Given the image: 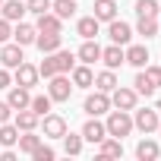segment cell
Here are the masks:
<instances>
[{"mask_svg":"<svg viewBox=\"0 0 161 161\" xmlns=\"http://www.w3.org/2000/svg\"><path fill=\"white\" fill-rule=\"evenodd\" d=\"M158 155H161V145L155 139H139V145H136V158L139 161H155Z\"/></svg>","mask_w":161,"mask_h":161,"instance_id":"25","label":"cell"},{"mask_svg":"<svg viewBox=\"0 0 161 161\" xmlns=\"http://www.w3.org/2000/svg\"><path fill=\"white\" fill-rule=\"evenodd\" d=\"M25 10H29V13H35V16H41V13H47V10H51V0H25Z\"/></svg>","mask_w":161,"mask_h":161,"instance_id":"37","label":"cell"},{"mask_svg":"<svg viewBox=\"0 0 161 161\" xmlns=\"http://www.w3.org/2000/svg\"><path fill=\"white\" fill-rule=\"evenodd\" d=\"M32 158H35V161H54V158H57V152H54L51 145H44V142H38V148L32 152Z\"/></svg>","mask_w":161,"mask_h":161,"instance_id":"35","label":"cell"},{"mask_svg":"<svg viewBox=\"0 0 161 161\" xmlns=\"http://www.w3.org/2000/svg\"><path fill=\"white\" fill-rule=\"evenodd\" d=\"M133 130H139L142 136H152L158 130V108H133Z\"/></svg>","mask_w":161,"mask_h":161,"instance_id":"3","label":"cell"},{"mask_svg":"<svg viewBox=\"0 0 161 161\" xmlns=\"http://www.w3.org/2000/svg\"><path fill=\"white\" fill-rule=\"evenodd\" d=\"M136 35H142L145 41L155 38V35H158V16H139V22H136Z\"/></svg>","mask_w":161,"mask_h":161,"instance_id":"28","label":"cell"},{"mask_svg":"<svg viewBox=\"0 0 161 161\" xmlns=\"http://www.w3.org/2000/svg\"><path fill=\"white\" fill-rule=\"evenodd\" d=\"M0 161H16V152L13 148H3V152H0Z\"/></svg>","mask_w":161,"mask_h":161,"instance_id":"42","label":"cell"},{"mask_svg":"<svg viewBox=\"0 0 161 161\" xmlns=\"http://www.w3.org/2000/svg\"><path fill=\"white\" fill-rule=\"evenodd\" d=\"M54 73H57V66H54V57H51V54H44V60L38 63V76H44V79H51Z\"/></svg>","mask_w":161,"mask_h":161,"instance_id":"36","label":"cell"},{"mask_svg":"<svg viewBox=\"0 0 161 161\" xmlns=\"http://www.w3.org/2000/svg\"><path fill=\"white\" fill-rule=\"evenodd\" d=\"M76 60H79V63H89V66L98 63V60H101V44H98L95 38H82V47L76 51Z\"/></svg>","mask_w":161,"mask_h":161,"instance_id":"12","label":"cell"},{"mask_svg":"<svg viewBox=\"0 0 161 161\" xmlns=\"http://www.w3.org/2000/svg\"><path fill=\"white\" fill-rule=\"evenodd\" d=\"M158 130H161V117H158Z\"/></svg>","mask_w":161,"mask_h":161,"instance_id":"44","label":"cell"},{"mask_svg":"<svg viewBox=\"0 0 161 161\" xmlns=\"http://www.w3.org/2000/svg\"><path fill=\"white\" fill-rule=\"evenodd\" d=\"M136 16H158V0H136Z\"/></svg>","mask_w":161,"mask_h":161,"instance_id":"34","label":"cell"},{"mask_svg":"<svg viewBox=\"0 0 161 161\" xmlns=\"http://www.w3.org/2000/svg\"><path fill=\"white\" fill-rule=\"evenodd\" d=\"M38 79H41V76H38V66H32V63H25V60L13 69V82L22 86V89H35Z\"/></svg>","mask_w":161,"mask_h":161,"instance_id":"6","label":"cell"},{"mask_svg":"<svg viewBox=\"0 0 161 161\" xmlns=\"http://www.w3.org/2000/svg\"><path fill=\"white\" fill-rule=\"evenodd\" d=\"M98 29H101V22L95 16H82L76 22V35L79 38H98Z\"/></svg>","mask_w":161,"mask_h":161,"instance_id":"26","label":"cell"},{"mask_svg":"<svg viewBox=\"0 0 161 161\" xmlns=\"http://www.w3.org/2000/svg\"><path fill=\"white\" fill-rule=\"evenodd\" d=\"M104 126H108V136L123 139V136H130V133H133V114H130V111H108Z\"/></svg>","mask_w":161,"mask_h":161,"instance_id":"1","label":"cell"},{"mask_svg":"<svg viewBox=\"0 0 161 161\" xmlns=\"http://www.w3.org/2000/svg\"><path fill=\"white\" fill-rule=\"evenodd\" d=\"M98 158H123V139L104 136V139L98 142Z\"/></svg>","mask_w":161,"mask_h":161,"instance_id":"19","label":"cell"},{"mask_svg":"<svg viewBox=\"0 0 161 161\" xmlns=\"http://www.w3.org/2000/svg\"><path fill=\"white\" fill-rule=\"evenodd\" d=\"M22 60H25V54H22V44H16V41H3V47H0V66L16 69Z\"/></svg>","mask_w":161,"mask_h":161,"instance_id":"7","label":"cell"},{"mask_svg":"<svg viewBox=\"0 0 161 161\" xmlns=\"http://www.w3.org/2000/svg\"><path fill=\"white\" fill-rule=\"evenodd\" d=\"M13 114H16V111H13L7 101H0V123H10V117H13Z\"/></svg>","mask_w":161,"mask_h":161,"instance_id":"41","label":"cell"},{"mask_svg":"<svg viewBox=\"0 0 161 161\" xmlns=\"http://www.w3.org/2000/svg\"><path fill=\"white\" fill-rule=\"evenodd\" d=\"M101 63L108 66V69H120L123 63H126V54H123V44H108V47H101Z\"/></svg>","mask_w":161,"mask_h":161,"instance_id":"10","label":"cell"},{"mask_svg":"<svg viewBox=\"0 0 161 161\" xmlns=\"http://www.w3.org/2000/svg\"><path fill=\"white\" fill-rule=\"evenodd\" d=\"M51 57H54V66H57V73H69V69L76 66V54H73V51H66V47H57Z\"/></svg>","mask_w":161,"mask_h":161,"instance_id":"24","label":"cell"},{"mask_svg":"<svg viewBox=\"0 0 161 161\" xmlns=\"http://www.w3.org/2000/svg\"><path fill=\"white\" fill-rule=\"evenodd\" d=\"M133 89H136V95H139V98H152V95H155V86L145 79V73H142V69H139V73H136V79H133Z\"/></svg>","mask_w":161,"mask_h":161,"instance_id":"32","label":"cell"},{"mask_svg":"<svg viewBox=\"0 0 161 161\" xmlns=\"http://www.w3.org/2000/svg\"><path fill=\"white\" fill-rule=\"evenodd\" d=\"M51 10L60 19H73L76 16V0H51Z\"/></svg>","mask_w":161,"mask_h":161,"instance_id":"31","label":"cell"},{"mask_svg":"<svg viewBox=\"0 0 161 161\" xmlns=\"http://www.w3.org/2000/svg\"><path fill=\"white\" fill-rule=\"evenodd\" d=\"M92 86H95V89H98V92H108V95H111V92H114V89H117V86H120V82H117V73H114V69H108V66H104V69H101V73H95V82H92Z\"/></svg>","mask_w":161,"mask_h":161,"instance_id":"21","label":"cell"},{"mask_svg":"<svg viewBox=\"0 0 161 161\" xmlns=\"http://www.w3.org/2000/svg\"><path fill=\"white\" fill-rule=\"evenodd\" d=\"M0 13H3V19H10V22H19L29 10H25L22 0H3V3H0Z\"/></svg>","mask_w":161,"mask_h":161,"instance_id":"23","label":"cell"},{"mask_svg":"<svg viewBox=\"0 0 161 161\" xmlns=\"http://www.w3.org/2000/svg\"><path fill=\"white\" fill-rule=\"evenodd\" d=\"M35 35H38V29H35V25H29V22H22V19L13 25V41H16V44H22V47L35 44Z\"/></svg>","mask_w":161,"mask_h":161,"instance_id":"17","label":"cell"},{"mask_svg":"<svg viewBox=\"0 0 161 161\" xmlns=\"http://www.w3.org/2000/svg\"><path fill=\"white\" fill-rule=\"evenodd\" d=\"M104 136H108V126H104V123H101L98 117H89V120L82 123V139H86V142L98 145V142H101Z\"/></svg>","mask_w":161,"mask_h":161,"instance_id":"14","label":"cell"},{"mask_svg":"<svg viewBox=\"0 0 161 161\" xmlns=\"http://www.w3.org/2000/svg\"><path fill=\"white\" fill-rule=\"evenodd\" d=\"M123 54H126V63L136 66V69H142V66L148 63V47H145V44H126Z\"/></svg>","mask_w":161,"mask_h":161,"instance_id":"18","label":"cell"},{"mask_svg":"<svg viewBox=\"0 0 161 161\" xmlns=\"http://www.w3.org/2000/svg\"><path fill=\"white\" fill-rule=\"evenodd\" d=\"M142 73H145V79H148L155 89L161 86V66H148V63H145V66H142Z\"/></svg>","mask_w":161,"mask_h":161,"instance_id":"38","label":"cell"},{"mask_svg":"<svg viewBox=\"0 0 161 161\" xmlns=\"http://www.w3.org/2000/svg\"><path fill=\"white\" fill-rule=\"evenodd\" d=\"M10 38H13V22L10 19H0V44L10 41Z\"/></svg>","mask_w":161,"mask_h":161,"instance_id":"39","label":"cell"},{"mask_svg":"<svg viewBox=\"0 0 161 161\" xmlns=\"http://www.w3.org/2000/svg\"><path fill=\"white\" fill-rule=\"evenodd\" d=\"M16 142H19L16 123H0V145L3 148H16Z\"/></svg>","mask_w":161,"mask_h":161,"instance_id":"30","label":"cell"},{"mask_svg":"<svg viewBox=\"0 0 161 161\" xmlns=\"http://www.w3.org/2000/svg\"><path fill=\"white\" fill-rule=\"evenodd\" d=\"M38 114L32 111V108H22V111H16V117H13V123H16V130L19 133H25V130H38Z\"/></svg>","mask_w":161,"mask_h":161,"instance_id":"20","label":"cell"},{"mask_svg":"<svg viewBox=\"0 0 161 161\" xmlns=\"http://www.w3.org/2000/svg\"><path fill=\"white\" fill-rule=\"evenodd\" d=\"M41 130H44V139H63V133H66V120H63L60 114H44Z\"/></svg>","mask_w":161,"mask_h":161,"instance_id":"13","label":"cell"},{"mask_svg":"<svg viewBox=\"0 0 161 161\" xmlns=\"http://www.w3.org/2000/svg\"><path fill=\"white\" fill-rule=\"evenodd\" d=\"M35 47L41 54H54L57 47H63V32H38L35 35Z\"/></svg>","mask_w":161,"mask_h":161,"instance_id":"9","label":"cell"},{"mask_svg":"<svg viewBox=\"0 0 161 161\" xmlns=\"http://www.w3.org/2000/svg\"><path fill=\"white\" fill-rule=\"evenodd\" d=\"M47 95H51V101H69V95H73V82H69V73H54L51 79H47Z\"/></svg>","mask_w":161,"mask_h":161,"instance_id":"2","label":"cell"},{"mask_svg":"<svg viewBox=\"0 0 161 161\" xmlns=\"http://www.w3.org/2000/svg\"><path fill=\"white\" fill-rule=\"evenodd\" d=\"M0 3H3V0H0Z\"/></svg>","mask_w":161,"mask_h":161,"instance_id":"45","label":"cell"},{"mask_svg":"<svg viewBox=\"0 0 161 161\" xmlns=\"http://www.w3.org/2000/svg\"><path fill=\"white\" fill-rule=\"evenodd\" d=\"M82 111H86L89 117H101V114H108V111H111V95L95 89L92 95H86V101H82Z\"/></svg>","mask_w":161,"mask_h":161,"instance_id":"4","label":"cell"},{"mask_svg":"<svg viewBox=\"0 0 161 161\" xmlns=\"http://www.w3.org/2000/svg\"><path fill=\"white\" fill-rule=\"evenodd\" d=\"M82 145H86L82 133H69V130L63 133V152H66V155H73V158L82 155Z\"/></svg>","mask_w":161,"mask_h":161,"instance_id":"27","label":"cell"},{"mask_svg":"<svg viewBox=\"0 0 161 161\" xmlns=\"http://www.w3.org/2000/svg\"><path fill=\"white\" fill-rule=\"evenodd\" d=\"M92 16H95L98 22L117 19V0H95V3H92Z\"/></svg>","mask_w":161,"mask_h":161,"instance_id":"16","label":"cell"},{"mask_svg":"<svg viewBox=\"0 0 161 161\" xmlns=\"http://www.w3.org/2000/svg\"><path fill=\"white\" fill-rule=\"evenodd\" d=\"M69 82H73V89H92V82H95L92 66H89V63L73 66V69H69Z\"/></svg>","mask_w":161,"mask_h":161,"instance_id":"11","label":"cell"},{"mask_svg":"<svg viewBox=\"0 0 161 161\" xmlns=\"http://www.w3.org/2000/svg\"><path fill=\"white\" fill-rule=\"evenodd\" d=\"M35 29H38V32H63V19H60L54 10H47V13H41V16H38Z\"/></svg>","mask_w":161,"mask_h":161,"instance_id":"22","label":"cell"},{"mask_svg":"<svg viewBox=\"0 0 161 161\" xmlns=\"http://www.w3.org/2000/svg\"><path fill=\"white\" fill-rule=\"evenodd\" d=\"M10 86H13V73L7 66H0V89H10Z\"/></svg>","mask_w":161,"mask_h":161,"instance_id":"40","label":"cell"},{"mask_svg":"<svg viewBox=\"0 0 161 161\" xmlns=\"http://www.w3.org/2000/svg\"><path fill=\"white\" fill-rule=\"evenodd\" d=\"M7 104H10L13 111H22V108H29V104H32V89L10 86V92H7Z\"/></svg>","mask_w":161,"mask_h":161,"instance_id":"15","label":"cell"},{"mask_svg":"<svg viewBox=\"0 0 161 161\" xmlns=\"http://www.w3.org/2000/svg\"><path fill=\"white\" fill-rule=\"evenodd\" d=\"M38 142H41V136H38L35 130H25V133H19V142H16V145H19L22 155H32V152L38 148Z\"/></svg>","mask_w":161,"mask_h":161,"instance_id":"29","label":"cell"},{"mask_svg":"<svg viewBox=\"0 0 161 161\" xmlns=\"http://www.w3.org/2000/svg\"><path fill=\"white\" fill-rule=\"evenodd\" d=\"M51 104H54L51 95H32V104H29V108H32L38 117H44V114H51Z\"/></svg>","mask_w":161,"mask_h":161,"instance_id":"33","label":"cell"},{"mask_svg":"<svg viewBox=\"0 0 161 161\" xmlns=\"http://www.w3.org/2000/svg\"><path fill=\"white\" fill-rule=\"evenodd\" d=\"M158 16H161V3H158Z\"/></svg>","mask_w":161,"mask_h":161,"instance_id":"43","label":"cell"},{"mask_svg":"<svg viewBox=\"0 0 161 161\" xmlns=\"http://www.w3.org/2000/svg\"><path fill=\"white\" fill-rule=\"evenodd\" d=\"M136 101H139L136 89H126V86H117V89L111 92V108H117V111H133V108H136Z\"/></svg>","mask_w":161,"mask_h":161,"instance_id":"5","label":"cell"},{"mask_svg":"<svg viewBox=\"0 0 161 161\" xmlns=\"http://www.w3.org/2000/svg\"><path fill=\"white\" fill-rule=\"evenodd\" d=\"M108 38H111L114 44H123V47H126V44L133 41V25H126L123 19H111V22H108Z\"/></svg>","mask_w":161,"mask_h":161,"instance_id":"8","label":"cell"}]
</instances>
